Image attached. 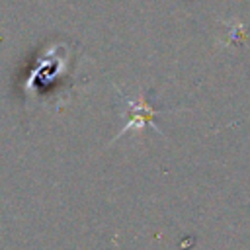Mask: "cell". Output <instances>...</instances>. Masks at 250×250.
<instances>
[{
	"mask_svg": "<svg viewBox=\"0 0 250 250\" xmlns=\"http://www.w3.org/2000/svg\"><path fill=\"white\" fill-rule=\"evenodd\" d=\"M125 104V113H127V123L123 125V129L117 133V137H121L125 131L129 129H143V127H152L156 129V125L152 123V117L158 113L156 109L150 107V104L145 100V96H139L137 100L133 98H123ZM158 131V129H156Z\"/></svg>",
	"mask_w": 250,
	"mask_h": 250,
	"instance_id": "cell-1",
	"label": "cell"
}]
</instances>
